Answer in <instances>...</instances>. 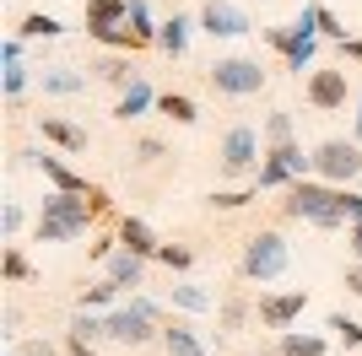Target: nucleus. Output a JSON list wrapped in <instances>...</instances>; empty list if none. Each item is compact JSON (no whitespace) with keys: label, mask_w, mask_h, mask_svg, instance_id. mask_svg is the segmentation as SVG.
Listing matches in <instances>:
<instances>
[{"label":"nucleus","mask_w":362,"mask_h":356,"mask_svg":"<svg viewBox=\"0 0 362 356\" xmlns=\"http://www.w3.org/2000/svg\"><path fill=\"white\" fill-rule=\"evenodd\" d=\"M341 189H330V184H319V178H303V184H292L287 194H281V216L287 222H308L319 227V232H335V227H351L346 216H341Z\"/></svg>","instance_id":"obj_1"},{"label":"nucleus","mask_w":362,"mask_h":356,"mask_svg":"<svg viewBox=\"0 0 362 356\" xmlns=\"http://www.w3.org/2000/svg\"><path fill=\"white\" fill-rule=\"evenodd\" d=\"M92 222H98V210H92L87 194H49L33 232H38V243H71V237H81Z\"/></svg>","instance_id":"obj_2"},{"label":"nucleus","mask_w":362,"mask_h":356,"mask_svg":"<svg viewBox=\"0 0 362 356\" xmlns=\"http://www.w3.org/2000/svg\"><path fill=\"white\" fill-rule=\"evenodd\" d=\"M292 265V249H287V237L276 232V227H265V232H255L249 243H243V281H276V275H287Z\"/></svg>","instance_id":"obj_3"},{"label":"nucleus","mask_w":362,"mask_h":356,"mask_svg":"<svg viewBox=\"0 0 362 356\" xmlns=\"http://www.w3.org/2000/svg\"><path fill=\"white\" fill-rule=\"evenodd\" d=\"M357 173H362V141H351V135H330V141H319V146H314V178H319V184L346 189Z\"/></svg>","instance_id":"obj_4"},{"label":"nucleus","mask_w":362,"mask_h":356,"mask_svg":"<svg viewBox=\"0 0 362 356\" xmlns=\"http://www.w3.org/2000/svg\"><path fill=\"white\" fill-rule=\"evenodd\" d=\"M206 81H211L216 97H255V92H265V65L249 54H222L211 59Z\"/></svg>","instance_id":"obj_5"},{"label":"nucleus","mask_w":362,"mask_h":356,"mask_svg":"<svg viewBox=\"0 0 362 356\" xmlns=\"http://www.w3.org/2000/svg\"><path fill=\"white\" fill-rule=\"evenodd\" d=\"M216 157H222V173L227 178H255L259 162H265V135H259L255 124H233V130L222 135Z\"/></svg>","instance_id":"obj_6"},{"label":"nucleus","mask_w":362,"mask_h":356,"mask_svg":"<svg viewBox=\"0 0 362 356\" xmlns=\"http://www.w3.org/2000/svg\"><path fill=\"white\" fill-rule=\"evenodd\" d=\"M103 329H108V340H119V345H151V340H163V324L141 308V297L130 302V308L103 313Z\"/></svg>","instance_id":"obj_7"},{"label":"nucleus","mask_w":362,"mask_h":356,"mask_svg":"<svg viewBox=\"0 0 362 356\" xmlns=\"http://www.w3.org/2000/svg\"><path fill=\"white\" fill-rule=\"evenodd\" d=\"M346 97H351L346 71H335V65H314V76H308V108H314V114H341Z\"/></svg>","instance_id":"obj_8"},{"label":"nucleus","mask_w":362,"mask_h":356,"mask_svg":"<svg viewBox=\"0 0 362 356\" xmlns=\"http://www.w3.org/2000/svg\"><path fill=\"white\" fill-rule=\"evenodd\" d=\"M200 32H211V38H243V32H255V22L233 0H200Z\"/></svg>","instance_id":"obj_9"},{"label":"nucleus","mask_w":362,"mask_h":356,"mask_svg":"<svg viewBox=\"0 0 362 356\" xmlns=\"http://www.w3.org/2000/svg\"><path fill=\"white\" fill-rule=\"evenodd\" d=\"M303 308H308V292H271L255 302V319H259V329H281L287 335V324H298Z\"/></svg>","instance_id":"obj_10"},{"label":"nucleus","mask_w":362,"mask_h":356,"mask_svg":"<svg viewBox=\"0 0 362 356\" xmlns=\"http://www.w3.org/2000/svg\"><path fill=\"white\" fill-rule=\"evenodd\" d=\"M16 157H28V162L38 167L49 184H54V194H92V189H98V184H87V178L76 173V167H65L54 151H16Z\"/></svg>","instance_id":"obj_11"},{"label":"nucleus","mask_w":362,"mask_h":356,"mask_svg":"<svg viewBox=\"0 0 362 356\" xmlns=\"http://www.w3.org/2000/svg\"><path fill=\"white\" fill-rule=\"evenodd\" d=\"M38 130H44L49 146H60V151H87L92 146V135L81 124H71V119H60V114H38Z\"/></svg>","instance_id":"obj_12"},{"label":"nucleus","mask_w":362,"mask_h":356,"mask_svg":"<svg viewBox=\"0 0 362 356\" xmlns=\"http://www.w3.org/2000/svg\"><path fill=\"white\" fill-rule=\"evenodd\" d=\"M119 249H130L136 259H157V249H163V237L151 232L141 216H124L119 222Z\"/></svg>","instance_id":"obj_13"},{"label":"nucleus","mask_w":362,"mask_h":356,"mask_svg":"<svg viewBox=\"0 0 362 356\" xmlns=\"http://www.w3.org/2000/svg\"><path fill=\"white\" fill-rule=\"evenodd\" d=\"M200 28V16H184V11H173V16H163V32H157V49L163 54H173L179 59L184 49H189V32Z\"/></svg>","instance_id":"obj_14"},{"label":"nucleus","mask_w":362,"mask_h":356,"mask_svg":"<svg viewBox=\"0 0 362 356\" xmlns=\"http://www.w3.org/2000/svg\"><path fill=\"white\" fill-rule=\"evenodd\" d=\"M163 345H168V356H206V340L195 335L189 319H168L163 324Z\"/></svg>","instance_id":"obj_15"},{"label":"nucleus","mask_w":362,"mask_h":356,"mask_svg":"<svg viewBox=\"0 0 362 356\" xmlns=\"http://www.w3.org/2000/svg\"><path fill=\"white\" fill-rule=\"evenodd\" d=\"M92 76L108 81V87H136V81H141L136 65H130V54H98V59H92Z\"/></svg>","instance_id":"obj_16"},{"label":"nucleus","mask_w":362,"mask_h":356,"mask_svg":"<svg viewBox=\"0 0 362 356\" xmlns=\"http://www.w3.org/2000/svg\"><path fill=\"white\" fill-rule=\"evenodd\" d=\"M38 87H44L49 97H71V92L87 87V76L71 71V65H49V71H38Z\"/></svg>","instance_id":"obj_17"},{"label":"nucleus","mask_w":362,"mask_h":356,"mask_svg":"<svg viewBox=\"0 0 362 356\" xmlns=\"http://www.w3.org/2000/svg\"><path fill=\"white\" fill-rule=\"evenodd\" d=\"M141 275H146V259H136L130 249H119L114 259H108V281L119 286V292H130V286H141Z\"/></svg>","instance_id":"obj_18"},{"label":"nucleus","mask_w":362,"mask_h":356,"mask_svg":"<svg viewBox=\"0 0 362 356\" xmlns=\"http://www.w3.org/2000/svg\"><path fill=\"white\" fill-rule=\"evenodd\" d=\"M168 302H173V308H184V313H211V308H216V297L206 292V286H195V281L168 286Z\"/></svg>","instance_id":"obj_19"},{"label":"nucleus","mask_w":362,"mask_h":356,"mask_svg":"<svg viewBox=\"0 0 362 356\" xmlns=\"http://www.w3.org/2000/svg\"><path fill=\"white\" fill-rule=\"evenodd\" d=\"M151 103H157V92H151L146 81H136V87H124V92H119V103H114V119H141Z\"/></svg>","instance_id":"obj_20"},{"label":"nucleus","mask_w":362,"mask_h":356,"mask_svg":"<svg viewBox=\"0 0 362 356\" xmlns=\"http://www.w3.org/2000/svg\"><path fill=\"white\" fill-rule=\"evenodd\" d=\"M157 114L173 119V124H195L200 108H195V97H189V92H163V97H157Z\"/></svg>","instance_id":"obj_21"},{"label":"nucleus","mask_w":362,"mask_h":356,"mask_svg":"<svg viewBox=\"0 0 362 356\" xmlns=\"http://www.w3.org/2000/svg\"><path fill=\"white\" fill-rule=\"evenodd\" d=\"M130 32H136V49H151V44H157L163 22H151V6H146V0H130Z\"/></svg>","instance_id":"obj_22"},{"label":"nucleus","mask_w":362,"mask_h":356,"mask_svg":"<svg viewBox=\"0 0 362 356\" xmlns=\"http://www.w3.org/2000/svg\"><path fill=\"white\" fill-rule=\"evenodd\" d=\"M87 22H98V28H124V22H130V0H87Z\"/></svg>","instance_id":"obj_23"},{"label":"nucleus","mask_w":362,"mask_h":356,"mask_svg":"<svg viewBox=\"0 0 362 356\" xmlns=\"http://www.w3.org/2000/svg\"><path fill=\"white\" fill-rule=\"evenodd\" d=\"M276 351H281V356H325V340H319V335H298V329H287V335L276 340Z\"/></svg>","instance_id":"obj_24"},{"label":"nucleus","mask_w":362,"mask_h":356,"mask_svg":"<svg viewBox=\"0 0 362 356\" xmlns=\"http://www.w3.org/2000/svg\"><path fill=\"white\" fill-rule=\"evenodd\" d=\"M65 22L60 16H49V11H28L22 16V38H60Z\"/></svg>","instance_id":"obj_25"},{"label":"nucleus","mask_w":362,"mask_h":356,"mask_svg":"<svg viewBox=\"0 0 362 356\" xmlns=\"http://www.w3.org/2000/svg\"><path fill=\"white\" fill-rule=\"evenodd\" d=\"M259 135H265V151H271V146H287V141H298V135H292V114H287V108H276V114L265 119V130H259Z\"/></svg>","instance_id":"obj_26"},{"label":"nucleus","mask_w":362,"mask_h":356,"mask_svg":"<svg viewBox=\"0 0 362 356\" xmlns=\"http://www.w3.org/2000/svg\"><path fill=\"white\" fill-rule=\"evenodd\" d=\"M71 340H108V329H103V319H98V313H81L76 308V319H71Z\"/></svg>","instance_id":"obj_27"},{"label":"nucleus","mask_w":362,"mask_h":356,"mask_svg":"<svg viewBox=\"0 0 362 356\" xmlns=\"http://www.w3.org/2000/svg\"><path fill=\"white\" fill-rule=\"evenodd\" d=\"M249 200H259V189H211V194H206V206H211V210H243Z\"/></svg>","instance_id":"obj_28"},{"label":"nucleus","mask_w":362,"mask_h":356,"mask_svg":"<svg viewBox=\"0 0 362 356\" xmlns=\"http://www.w3.org/2000/svg\"><path fill=\"white\" fill-rule=\"evenodd\" d=\"M0 270H6V281H11V286L33 281V265H28V254L16 249V243H11V249H6V254H0Z\"/></svg>","instance_id":"obj_29"},{"label":"nucleus","mask_w":362,"mask_h":356,"mask_svg":"<svg viewBox=\"0 0 362 356\" xmlns=\"http://www.w3.org/2000/svg\"><path fill=\"white\" fill-rule=\"evenodd\" d=\"M157 265H168V270H189L195 265V249H184V243H163V249H157Z\"/></svg>","instance_id":"obj_30"},{"label":"nucleus","mask_w":362,"mask_h":356,"mask_svg":"<svg viewBox=\"0 0 362 356\" xmlns=\"http://www.w3.org/2000/svg\"><path fill=\"white\" fill-rule=\"evenodd\" d=\"M325 329H335V340H341V345H362V324H357V319H346V313H330Z\"/></svg>","instance_id":"obj_31"},{"label":"nucleus","mask_w":362,"mask_h":356,"mask_svg":"<svg viewBox=\"0 0 362 356\" xmlns=\"http://www.w3.org/2000/svg\"><path fill=\"white\" fill-rule=\"evenodd\" d=\"M114 297H119V286L108 281H98V286H87V292H81V313H92V308H103V302H114Z\"/></svg>","instance_id":"obj_32"},{"label":"nucleus","mask_w":362,"mask_h":356,"mask_svg":"<svg viewBox=\"0 0 362 356\" xmlns=\"http://www.w3.org/2000/svg\"><path fill=\"white\" fill-rule=\"evenodd\" d=\"M28 92V65L22 59H6V103H16Z\"/></svg>","instance_id":"obj_33"},{"label":"nucleus","mask_w":362,"mask_h":356,"mask_svg":"<svg viewBox=\"0 0 362 356\" xmlns=\"http://www.w3.org/2000/svg\"><path fill=\"white\" fill-rule=\"evenodd\" d=\"M314 54H319V38H303L298 32V44H292V54H287V71L303 76V65H314Z\"/></svg>","instance_id":"obj_34"},{"label":"nucleus","mask_w":362,"mask_h":356,"mask_svg":"<svg viewBox=\"0 0 362 356\" xmlns=\"http://www.w3.org/2000/svg\"><path fill=\"white\" fill-rule=\"evenodd\" d=\"M249 313H255V308H249L243 297H227V302H222V329H243V324H249Z\"/></svg>","instance_id":"obj_35"},{"label":"nucleus","mask_w":362,"mask_h":356,"mask_svg":"<svg viewBox=\"0 0 362 356\" xmlns=\"http://www.w3.org/2000/svg\"><path fill=\"white\" fill-rule=\"evenodd\" d=\"M319 38H330V44H346V38H351V32L341 28V16H335L330 6H319Z\"/></svg>","instance_id":"obj_36"},{"label":"nucleus","mask_w":362,"mask_h":356,"mask_svg":"<svg viewBox=\"0 0 362 356\" xmlns=\"http://www.w3.org/2000/svg\"><path fill=\"white\" fill-rule=\"evenodd\" d=\"M6 356H65V345H54V340H16Z\"/></svg>","instance_id":"obj_37"},{"label":"nucleus","mask_w":362,"mask_h":356,"mask_svg":"<svg viewBox=\"0 0 362 356\" xmlns=\"http://www.w3.org/2000/svg\"><path fill=\"white\" fill-rule=\"evenodd\" d=\"M163 157H168V146H163V141H157V135H141V141H136V162H141V167L163 162Z\"/></svg>","instance_id":"obj_38"},{"label":"nucleus","mask_w":362,"mask_h":356,"mask_svg":"<svg viewBox=\"0 0 362 356\" xmlns=\"http://www.w3.org/2000/svg\"><path fill=\"white\" fill-rule=\"evenodd\" d=\"M259 38H265V44H271L276 54H292V44H298V32H292V28H265Z\"/></svg>","instance_id":"obj_39"},{"label":"nucleus","mask_w":362,"mask_h":356,"mask_svg":"<svg viewBox=\"0 0 362 356\" xmlns=\"http://www.w3.org/2000/svg\"><path fill=\"white\" fill-rule=\"evenodd\" d=\"M335 206H341V216H346V222H362V189H341V200H335Z\"/></svg>","instance_id":"obj_40"},{"label":"nucleus","mask_w":362,"mask_h":356,"mask_svg":"<svg viewBox=\"0 0 362 356\" xmlns=\"http://www.w3.org/2000/svg\"><path fill=\"white\" fill-rule=\"evenodd\" d=\"M0 227H6V237H16V232H22V206H16V200H11L6 210H0Z\"/></svg>","instance_id":"obj_41"},{"label":"nucleus","mask_w":362,"mask_h":356,"mask_svg":"<svg viewBox=\"0 0 362 356\" xmlns=\"http://www.w3.org/2000/svg\"><path fill=\"white\" fill-rule=\"evenodd\" d=\"M341 281H346V292H351V297H362V265H357V259L346 265V275H341Z\"/></svg>","instance_id":"obj_42"},{"label":"nucleus","mask_w":362,"mask_h":356,"mask_svg":"<svg viewBox=\"0 0 362 356\" xmlns=\"http://www.w3.org/2000/svg\"><path fill=\"white\" fill-rule=\"evenodd\" d=\"M346 249H351V259L362 265V222H351V227H346Z\"/></svg>","instance_id":"obj_43"},{"label":"nucleus","mask_w":362,"mask_h":356,"mask_svg":"<svg viewBox=\"0 0 362 356\" xmlns=\"http://www.w3.org/2000/svg\"><path fill=\"white\" fill-rule=\"evenodd\" d=\"M335 49H341V59H357L362 65V38H346V44H335Z\"/></svg>","instance_id":"obj_44"},{"label":"nucleus","mask_w":362,"mask_h":356,"mask_svg":"<svg viewBox=\"0 0 362 356\" xmlns=\"http://www.w3.org/2000/svg\"><path fill=\"white\" fill-rule=\"evenodd\" d=\"M65 356H98V351H92L87 340H65Z\"/></svg>","instance_id":"obj_45"},{"label":"nucleus","mask_w":362,"mask_h":356,"mask_svg":"<svg viewBox=\"0 0 362 356\" xmlns=\"http://www.w3.org/2000/svg\"><path fill=\"white\" fill-rule=\"evenodd\" d=\"M351 141H362V97H357V124H351Z\"/></svg>","instance_id":"obj_46"}]
</instances>
